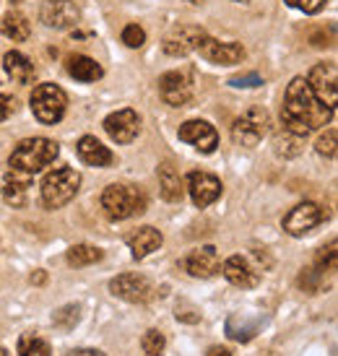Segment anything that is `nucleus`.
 I'll list each match as a JSON object with an SVG mask.
<instances>
[{"mask_svg": "<svg viewBox=\"0 0 338 356\" xmlns=\"http://www.w3.org/2000/svg\"><path fill=\"white\" fill-rule=\"evenodd\" d=\"M333 112L336 109L323 104V102L312 94L307 79H294L287 86V94H284V109H281V118H284V128L287 133H294V136H309L312 130L328 125L333 120Z\"/></svg>", "mask_w": 338, "mask_h": 356, "instance_id": "nucleus-1", "label": "nucleus"}, {"mask_svg": "<svg viewBox=\"0 0 338 356\" xmlns=\"http://www.w3.org/2000/svg\"><path fill=\"white\" fill-rule=\"evenodd\" d=\"M58 154H60V146L50 138L21 140L8 159L10 175H19V177L31 179L37 172H42L45 167H50L52 161L58 159Z\"/></svg>", "mask_w": 338, "mask_h": 356, "instance_id": "nucleus-2", "label": "nucleus"}, {"mask_svg": "<svg viewBox=\"0 0 338 356\" xmlns=\"http://www.w3.org/2000/svg\"><path fill=\"white\" fill-rule=\"evenodd\" d=\"M102 208L112 221H125V218L138 216L146 211V193L138 185L115 182L102 193Z\"/></svg>", "mask_w": 338, "mask_h": 356, "instance_id": "nucleus-3", "label": "nucleus"}, {"mask_svg": "<svg viewBox=\"0 0 338 356\" xmlns=\"http://www.w3.org/2000/svg\"><path fill=\"white\" fill-rule=\"evenodd\" d=\"M81 188V175L70 167H58L42 179V203L47 208H63L76 198Z\"/></svg>", "mask_w": 338, "mask_h": 356, "instance_id": "nucleus-4", "label": "nucleus"}, {"mask_svg": "<svg viewBox=\"0 0 338 356\" xmlns=\"http://www.w3.org/2000/svg\"><path fill=\"white\" fill-rule=\"evenodd\" d=\"M68 107V97L65 91L55 86V83H40L31 91V112L40 120L42 125H55L63 120Z\"/></svg>", "mask_w": 338, "mask_h": 356, "instance_id": "nucleus-5", "label": "nucleus"}, {"mask_svg": "<svg viewBox=\"0 0 338 356\" xmlns=\"http://www.w3.org/2000/svg\"><path fill=\"white\" fill-rule=\"evenodd\" d=\"M271 130V118L268 112H263V109H248L242 118L234 120V125H232V140L237 143V146H258L260 140L268 136Z\"/></svg>", "mask_w": 338, "mask_h": 356, "instance_id": "nucleus-6", "label": "nucleus"}, {"mask_svg": "<svg viewBox=\"0 0 338 356\" xmlns=\"http://www.w3.org/2000/svg\"><path fill=\"white\" fill-rule=\"evenodd\" d=\"M307 83H309V89H312V94H315L323 104H328V107L336 109V102H338V68H336V63H318L315 68L309 70Z\"/></svg>", "mask_w": 338, "mask_h": 356, "instance_id": "nucleus-7", "label": "nucleus"}, {"mask_svg": "<svg viewBox=\"0 0 338 356\" xmlns=\"http://www.w3.org/2000/svg\"><path fill=\"white\" fill-rule=\"evenodd\" d=\"M110 291L115 297L125 299V302L143 305V302H149L154 297V284L146 276H140V273H122V276L110 281Z\"/></svg>", "mask_w": 338, "mask_h": 356, "instance_id": "nucleus-8", "label": "nucleus"}, {"mask_svg": "<svg viewBox=\"0 0 338 356\" xmlns=\"http://www.w3.org/2000/svg\"><path fill=\"white\" fill-rule=\"evenodd\" d=\"M159 94L169 107H185L193 99V79L188 70H169L159 79Z\"/></svg>", "mask_w": 338, "mask_h": 356, "instance_id": "nucleus-9", "label": "nucleus"}, {"mask_svg": "<svg viewBox=\"0 0 338 356\" xmlns=\"http://www.w3.org/2000/svg\"><path fill=\"white\" fill-rule=\"evenodd\" d=\"M323 218H325V213L318 203H299L284 216V232L291 237H305L318 227Z\"/></svg>", "mask_w": 338, "mask_h": 356, "instance_id": "nucleus-10", "label": "nucleus"}, {"mask_svg": "<svg viewBox=\"0 0 338 356\" xmlns=\"http://www.w3.org/2000/svg\"><path fill=\"white\" fill-rule=\"evenodd\" d=\"M195 52H200V58H206L214 65H234V63L245 58V47L242 44H237V42H219L209 37V34L200 40Z\"/></svg>", "mask_w": 338, "mask_h": 356, "instance_id": "nucleus-11", "label": "nucleus"}, {"mask_svg": "<svg viewBox=\"0 0 338 356\" xmlns=\"http://www.w3.org/2000/svg\"><path fill=\"white\" fill-rule=\"evenodd\" d=\"M40 19L50 29H70V26L79 24L81 13L73 0H45L40 10Z\"/></svg>", "mask_w": 338, "mask_h": 356, "instance_id": "nucleus-12", "label": "nucleus"}, {"mask_svg": "<svg viewBox=\"0 0 338 356\" xmlns=\"http://www.w3.org/2000/svg\"><path fill=\"white\" fill-rule=\"evenodd\" d=\"M185 188H188L190 198L198 208L216 203L221 195V182L209 172H190L188 179H185Z\"/></svg>", "mask_w": 338, "mask_h": 356, "instance_id": "nucleus-13", "label": "nucleus"}, {"mask_svg": "<svg viewBox=\"0 0 338 356\" xmlns=\"http://www.w3.org/2000/svg\"><path fill=\"white\" fill-rule=\"evenodd\" d=\"M179 140L195 146L203 154H214L219 146V136H216L214 125L206 120H188L185 125H179Z\"/></svg>", "mask_w": 338, "mask_h": 356, "instance_id": "nucleus-14", "label": "nucleus"}, {"mask_svg": "<svg viewBox=\"0 0 338 356\" xmlns=\"http://www.w3.org/2000/svg\"><path fill=\"white\" fill-rule=\"evenodd\" d=\"M206 37V31L200 26H175V29L167 34L164 40V52L172 55V58H182V55H190V52L198 50L200 40Z\"/></svg>", "mask_w": 338, "mask_h": 356, "instance_id": "nucleus-15", "label": "nucleus"}, {"mask_svg": "<svg viewBox=\"0 0 338 356\" xmlns=\"http://www.w3.org/2000/svg\"><path fill=\"white\" fill-rule=\"evenodd\" d=\"M104 130L115 143H130V140L138 136L140 120L133 109H118L112 112L110 118L104 120Z\"/></svg>", "mask_w": 338, "mask_h": 356, "instance_id": "nucleus-16", "label": "nucleus"}, {"mask_svg": "<svg viewBox=\"0 0 338 356\" xmlns=\"http://www.w3.org/2000/svg\"><path fill=\"white\" fill-rule=\"evenodd\" d=\"M182 268L188 270L193 278H211L216 276L221 270V260H219V252L216 248H198L193 250L185 260H182Z\"/></svg>", "mask_w": 338, "mask_h": 356, "instance_id": "nucleus-17", "label": "nucleus"}, {"mask_svg": "<svg viewBox=\"0 0 338 356\" xmlns=\"http://www.w3.org/2000/svg\"><path fill=\"white\" fill-rule=\"evenodd\" d=\"M221 273L227 276L229 284L242 286V289L258 286V281H260V273L255 270V266L250 263L248 257H242V255L227 257V260H224V266H221Z\"/></svg>", "mask_w": 338, "mask_h": 356, "instance_id": "nucleus-18", "label": "nucleus"}, {"mask_svg": "<svg viewBox=\"0 0 338 356\" xmlns=\"http://www.w3.org/2000/svg\"><path fill=\"white\" fill-rule=\"evenodd\" d=\"M76 151H79L81 161L89 164V167H110L112 161H115V154H112L102 140L94 138V136H83V138L79 140Z\"/></svg>", "mask_w": 338, "mask_h": 356, "instance_id": "nucleus-19", "label": "nucleus"}, {"mask_svg": "<svg viewBox=\"0 0 338 356\" xmlns=\"http://www.w3.org/2000/svg\"><path fill=\"white\" fill-rule=\"evenodd\" d=\"M161 242H164V237H161L159 229L143 227V229H138V232H136V234L128 239L130 255L136 257V260H143V257H149L154 250H159Z\"/></svg>", "mask_w": 338, "mask_h": 356, "instance_id": "nucleus-20", "label": "nucleus"}, {"mask_svg": "<svg viewBox=\"0 0 338 356\" xmlns=\"http://www.w3.org/2000/svg\"><path fill=\"white\" fill-rule=\"evenodd\" d=\"M3 68H6V73H8L16 83H34V79H37V70H34V65H31V60L19 50L6 52Z\"/></svg>", "mask_w": 338, "mask_h": 356, "instance_id": "nucleus-21", "label": "nucleus"}, {"mask_svg": "<svg viewBox=\"0 0 338 356\" xmlns=\"http://www.w3.org/2000/svg\"><path fill=\"white\" fill-rule=\"evenodd\" d=\"M159 190H161V198L169 200V203H177L185 195V182H182L179 172L175 169L172 161H164L159 167Z\"/></svg>", "mask_w": 338, "mask_h": 356, "instance_id": "nucleus-22", "label": "nucleus"}, {"mask_svg": "<svg viewBox=\"0 0 338 356\" xmlns=\"http://www.w3.org/2000/svg\"><path fill=\"white\" fill-rule=\"evenodd\" d=\"M65 70H68L70 79L81 81V83H94L102 79V65L86 55H70L65 60Z\"/></svg>", "mask_w": 338, "mask_h": 356, "instance_id": "nucleus-23", "label": "nucleus"}, {"mask_svg": "<svg viewBox=\"0 0 338 356\" xmlns=\"http://www.w3.org/2000/svg\"><path fill=\"white\" fill-rule=\"evenodd\" d=\"M0 31H3L8 40L24 42V40H29L31 24L24 13H19V10H8V13L0 19Z\"/></svg>", "mask_w": 338, "mask_h": 356, "instance_id": "nucleus-24", "label": "nucleus"}, {"mask_svg": "<svg viewBox=\"0 0 338 356\" xmlns=\"http://www.w3.org/2000/svg\"><path fill=\"white\" fill-rule=\"evenodd\" d=\"M26 193H29V177L8 175L6 185H3V200L13 208H21L26 203Z\"/></svg>", "mask_w": 338, "mask_h": 356, "instance_id": "nucleus-25", "label": "nucleus"}, {"mask_svg": "<svg viewBox=\"0 0 338 356\" xmlns=\"http://www.w3.org/2000/svg\"><path fill=\"white\" fill-rule=\"evenodd\" d=\"M102 257H104V252H102L99 248H94V245H73V248L68 250L65 260H68L73 268H83V266L99 263Z\"/></svg>", "mask_w": 338, "mask_h": 356, "instance_id": "nucleus-26", "label": "nucleus"}, {"mask_svg": "<svg viewBox=\"0 0 338 356\" xmlns=\"http://www.w3.org/2000/svg\"><path fill=\"white\" fill-rule=\"evenodd\" d=\"M50 343L37 333H24L19 338V356H50Z\"/></svg>", "mask_w": 338, "mask_h": 356, "instance_id": "nucleus-27", "label": "nucleus"}, {"mask_svg": "<svg viewBox=\"0 0 338 356\" xmlns=\"http://www.w3.org/2000/svg\"><path fill=\"white\" fill-rule=\"evenodd\" d=\"M315 270H320L323 276L325 273H333L336 270V239H330L325 248L318 250V255H315Z\"/></svg>", "mask_w": 338, "mask_h": 356, "instance_id": "nucleus-28", "label": "nucleus"}, {"mask_svg": "<svg viewBox=\"0 0 338 356\" xmlns=\"http://www.w3.org/2000/svg\"><path fill=\"white\" fill-rule=\"evenodd\" d=\"M164 333L159 330H146L143 338H140V346H143V356H164Z\"/></svg>", "mask_w": 338, "mask_h": 356, "instance_id": "nucleus-29", "label": "nucleus"}, {"mask_svg": "<svg viewBox=\"0 0 338 356\" xmlns=\"http://www.w3.org/2000/svg\"><path fill=\"white\" fill-rule=\"evenodd\" d=\"M81 320V307L79 305H65L63 309H58L55 315H52V323L63 330H70V327H76Z\"/></svg>", "mask_w": 338, "mask_h": 356, "instance_id": "nucleus-30", "label": "nucleus"}, {"mask_svg": "<svg viewBox=\"0 0 338 356\" xmlns=\"http://www.w3.org/2000/svg\"><path fill=\"white\" fill-rule=\"evenodd\" d=\"M336 140H338L336 128L325 130V133H323V136L318 138V143H315V149H318L320 156H328V159L336 156Z\"/></svg>", "mask_w": 338, "mask_h": 356, "instance_id": "nucleus-31", "label": "nucleus"}, {"mask_svg": "<svg viewBox=\"0 0 338 356\" xmlns=\"http://www.w3.org/2000/svg\"><path fill=\"white\" fill-rule=\"evenodd\" d=\"M122 42L128 47H133V50H138V47H143V42H146V31L140 29L138 24H130V26L122 29Z\"/></svg>", "mask_w": 338, "mask_h": 356, "instance_id": "nucleus-32", "label": "nucleus"}, {"mask_svg": "<svg viewBox=\"0 0 338 356\" xmlns=\"http://www.w3.org/2000/svg\"><path fill=\"white\" fill-rule=\"evenodd\" d=\"M299 143H302V136L287 133V136L279 140V154H284V156H297V154H299Z\"/></svg>", "mask_w": 338, "mask_h": 356, "instance_id": "nucleus-33", "label": "nucleus"}, {"mask_svg": "<svg viewBox=\"0 0 338 356\" xmlns=\"http://www.w3.org/2000/svg\"><path fill=\"white\" fill-rule=\"evenodd\" d=\"M291 8L302 10V13H320V10L325 8V3L328 0H287Z\"/></svg>", "mask_w": 338, "mask_h": 356, "instance_id": "nucleus-34", "label": "nucleus"}, {"mask_svg": "<svg viewBox=\"0 0 338 356\" xmlns=\"http://www.w3.org/2000/svg\"><path fill=\"white\" fill-rule=\"evenodd\" d=\"M16 99L8 97V94H0V122H6L10 115H16Z\"/></svg>", "mask_w": 338, "mask_h": 356, "instance_id": "nucleus-35", "label": "nucleus"}, {"mask_svg": "<svg viewBox=\"0 0 338 356\" xmlns=\"http://www.w3.org/2000/svg\"><path fill=\"white\" fill-rule=\"evenodd\" d=\"M229 83H232V86H237V89H242V86H245V89H252V86H260L263 79H260L258 73H248V76H237V79H232Z\"/></svg>", "mask_w": 338, "mask_h": 356, "instance_id": "nucleus-36", "label": "nucleus"}, {"mask_svg": "<svg viewBox=\"0 0 338 356\" xmlns=\"http://www.w3.org/2000/svg\"><path fill=\"white\" fill-rule=\"evenodd\" d=\"M65 356H104V354L97 351V348H73V351H68Z\"/></svg>", "mask_w": 338, "mask_h": 356, "instance_id": "nucleus-37", "label": "nucleus"}, {"mask_svg": "<svg viewBox=\"0 0 338 356\" xmlns=\"http://www.w3.org/2000/svg\"><path fill=\"white\" fill-rule=\"evenodd\" d=\"M206 356H232V351H229V348H224V346H211Z\"/></svg>", "mask_w": 338, "mask_h": 356, "instance_id": "nucleus-38", "label": "nucleus"}, {"mask_svg": "<svg viewBox=\"0 0 338 356\" xmlns=\"http://www.w3.org/2000/svg\"><path fill=\"white\" fill-rule=\"evenodd\" d=\"M0 356H10V354H8V351H6L3 346H0Z\"/></svg>", "mask_w": 338, "mask_h": 356, "instance_id": "nucleus-39", "label": "nucleus"}, {"mask_svg": "<svg viewBox=\"0 0 338 356\" xmlns=\"http://www.w3.org/2000/svg\"><path fill=\"white\" fill-rule=\"evenodd\" d=\"M237 3H248V0H237Z\"/></svg>", "mask_w": 338, "mask_h": 356, "instance_id": "nucleus-40", "label": "nucleus"}, {"mask_svg": "<svg viewBox=\"0 0 338 356\" xmlns=\"http://www.w3.org/2000/svg\"><path fill=\"white\" fill-rule=\"evenodd\" d=\"M190 3H200V0H190Z\"/></svg>", "mask_w": 338, "mask_h": 356, "instance_id": "nucleus-41", "label": "nucleus"}, {"mask_svg": "<svg viewBox=\"0 0 338 356\" xmlns=\"http://www.w3.org/2000/svg\"><path fill=\"white\" fill-rule=\"evenodd\" d=\"M13 3H19V0H13Z\"/></svg>", "mask_w": 338, "mask_h": 356, "instance_id": "nucleus-42", "label": "nucleus"}]
</instances>
